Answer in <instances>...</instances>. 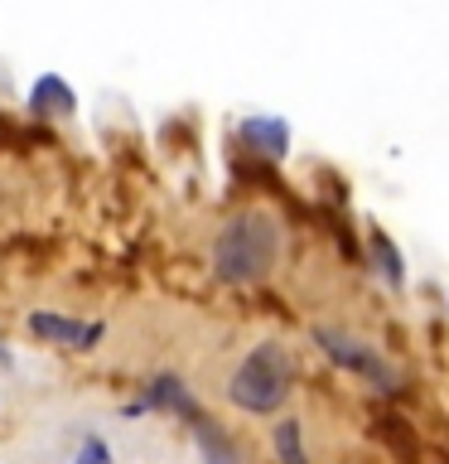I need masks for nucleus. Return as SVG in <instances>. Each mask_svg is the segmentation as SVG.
Here are the masks:
<instances>
[{"label":"nucleus","instance_id":"obj_9","mask_svg":"<svg viewBox=\"0 0 449 464\" xmlns=\"http://www.w3.org/2000/svg\"><path fill=\"white\" fill-rule=\"evenodd\" d=\"M275 455H281V464H310L304 459V440H300V420H281L275 426Z\"/></svg>","mask_w":449,"mask_h":464},{"label":"nucleus","instance_id":"obj_5","mask_svg":"<svg viewBox=\"0 0 449 464\" xmlns=\"http://www.w3.org/2000/svg\"><path fill=\"white\" fill-rule=\"evenodd\" d=\"M140 406H165V411H179L188 420H198V406H194V397H188V387L179 382V377H155V382L145 387ZM140 406H136V411H140Z\"/></svg>","mask_w":449,"mask_h":464},{"label":"nucleus","instance_id":"obj_1","mask_svg":"<svg viewBox=\"0 0 449 464\" xmlns=\"http://www.w3.org/2000/svg\"><path fill=\"white\" fill-rule=\"evenodd\" d=\"M281 256V227L271 213H237L213 242V271L227 285L261 281Z\"/></svg>","mask_w":449,"mask_h":464},{"label":"nucleus","instance_id":"obj_8","mask_svg":"<svg viewBox=\"0 0 449 464\" xmlns=\"http://www.w3.org/2000/svg\"><path fill=\"white\" fill-rule=\"evenodd\" d=\"M194 440H198V450H203V459H208V464H237L232 445L223 440V435H217V426H213L208 416H198V420H194Z\"/></svg>","mask_w":449,"mask_h":464},{"label":"nucleus","instance_id":"obj_3","mask_svg":"<svg viewBox=\"0 0 449 464\" xmlns=\"http://www.w3.org/2000/svg\"><path fill=\"white\" fill-rule=\"evenodd\" d=\"M314 343L329 353V362L358 372L362 382H372L377 392H401V372L391 368L372 343H362V339H353V334H343V329H314Z\"/></svg>","mask_w":449,"mask_h":464},{"label":"nucleus","instance_id":"obj_6","mask_svg":"<svg viewBox=\"0 0 449 464\" xmlns=\"http://www.w3.org/2000/svg\"><path fill=\"white\" fill-rule=\"evenodd\" d=\"M242 136L271 160H281L285 145H290V130H285V121H275V116H252V121H242Z\"/></svg>","mask_w":449,"mask_h":464},{"label":"nucleus","instance_id":"obj_4","mask_svg":"<svg viewBox=\"0 0 449 464\" xmlns=\"http://www.w3.org/2000/svg\"><path fill=\"white\" fill-rule=\"evenodd\" d=\"M29 334H39V339H49L58 348H92L101 339V324L92 319V324H82V319H63V314H29Z\"/></svg>","mask_w":449,"mask_h":464},{"label":"nucleus","instance_id":"obj_2","mask_svg":"<svg viewBox=\"0 0 449 464\" xmlns=\"http://www.w3.org/2000/svg\"><path fill=\"white\" fill-rule=\"evenodd\" d=\"M290 387H295V362L281 343H256L252 353L237 362V372H232L227 382V401L242 406V411L252 416H271L281 411Z\"/></svg>","mask_w":449,"mask_h":464},{"label":"nucleus","instance_id":"obj_11","mask_svg":"<svg viewBox=\"0 0 449 464\" xmlns=\"http://www.w3.org/2000/svg\"><path fill=\"white\" fill-rule=\"evenodd\" d=\"M72 464H111V450L101 445L97 435H87V440H82V450L72 455Z\"/></svg>","mask_w":449,"mask_h":464},{"label":"nucleus","instance_id":"obj_7","mask_svg":"<svg viewBox=\"0 0 449 464\" xmlns=\"http://www.w3.org/2000/svg\"><path fill=\"white\" fill-rule=\"evenodd\" d=\"M29 107H34L39 116H68V111H72L68 82L58 78V72H43V78L34 82V92H29Z\"/></svg>","mask_w":449,"mask_h":464},{"label":"nucleus","instance_id":"obj_10","mask_svg":"<svg viewBox=\"0 0 449 464\" xmlns=\"http://www.w3.org/2000/svg\"><path fill=\"white\" fill-rule=\"evenodd\" d=\"M372 252L382 256V276H387L391 285H396V281H401V256H396V246H391L382 232H372Z\"/></svg>","mask_w":449,"mask_h":464}]
</instances>
